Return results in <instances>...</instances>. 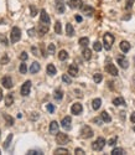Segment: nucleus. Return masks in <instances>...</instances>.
I'll return each instance as SVG.
<instances>
[{
	"instance_id": "09e8293b",
	"label": "nucleus",
	"mask_w": 135,
	"mask_h": 155,
	"mask_svg": "<svg viewBox=\"0 0 135 155\" xmlns=\"http://www.w3.org/2000/svg\"><path fill=\"white\" fill-rule=\"evenodd\" d=\"M74 153H76L77 155H83V154H84V150H82V149H79V148H77V149L74 150Z\"/></svg>"
},
{
	"instance_id": "4be33fe9",
	"label": "nucleus",
	"mask_w": 135,
	"mask_h": 155,
	"mask_svg": "<svg viewBox=\"0 0 135 155\" xmlns=\"http://www.w3.org/2000/svg\"><path fill=\"white\" fill-rule=\"evenodd\" d=\"M56 72H57V70H56V67L53 66L52 63L47 64V74H50V76H55Z\"/></svg>"
},
{
	"instance_id": "5fc2aeb1",
	"label": "nucleus",
	"mask_w": 135,
	"mask_h": 155,
	"mask_svg": "<svg viewBox=\"0 0 135 155\" xmlns=\"http://www.w3.org/2000/svg\"><path fill=\"white\" fill-rule=\"evenodd\" d=\"M76 20H77L78 22H81V21H82V18H81L79 15H76Z\"/></svg>"
},
{
	"instance_id": "423d86ee",
	"label": "nucleus",
	"mask_w": 135,
	"mask_h": 155,
	"mask_svg": "<svg viewBox=\"0 0 135 155\" xmlns=\"http://www.w3.org/2000/svg\"><path fill=\"white\" fill-rule=\"evenodd\" d=\"M30 89H31V81H26L22 86H21V89H20V92H21V96L26 97V96H29L30 93Z\"/></svg>"
},
{
	"instance_id": "b1692460",
	"label": "nucleus",
	"mask_w": 135,
	"mask_h": 155,
	"mask_svg": "<svg viewBox=\"0 0 135 155\" xmlns=\"http://www.w3.org/2000/svg\"><path fill=\"white\" fill-rule=\"evenodd\" d=\"M100 118H102V120H103V122H105V123H109V122L112 120L110 115L108 114V112H105V110L100 113Z\"/></svg>"
},
{
	"instance_id": "e433bc0d",
	"label": "nucleus",
	"mask_w": 135,
	"mask_h": 155,
	"mask_svg": "<svg viewBox=\"0 0 135 155\" xmlns=\"http://www.w3.org/2000/svg\"><path fill=\"white\" fill-rule=\"evenodd\" d=\"M55 31H56V34H61L62 32V28H61V22L60 21H56V24H55Z\"/></svg>"
},
{
	"instance_id": "bb28decb",
	"label": "nucleus",
	"mask_w": 135,
	"mask_h": 155,
	"mask_svg": "<svg viewBox=\"0 0 135 155\" xmlns=\"http://www.w3.org/2000/svg\"><path fill=\"white\" fill-rule=\"evenodd\" d=\"M66 34H67V36H73L74 35V29H73V26L71 24L66 25Z\"/></svg>"
},
{
	"instance_id": "3c124183",
	"label": "nucleus",
	"mask_w": 135,
	"mask_h": 155,
	"mask_svg": "<svg viewBox=\"0 0 135 155\" xmlns=\"http://www.w3.org/2000/svg\"><path fill=\"white\" fill-rule=\"evenodd\" d=\"M93 123H97L98 125H100V124H102V120H100L99 118H94V119H93Z\"/></svg>"
},
{
	"instance_id": "cd10ccee",
	"label": "nucleus",
	"mask_w": 135,
	"mask_h": 155,
	"mask_svg": "<svg viewBox=\"0 0 135 155\" xmlns=\"http://www.w3.org/2000/svg\"><path fill=\"white\" fill-rule=\"evenodd\" d=\"M3 117H4V119H5V122H6V125H12V124H14V118H12V117H10V115L9 114H6V113H4L3 114Z\"/></svg>"
},
{
	"instance_id": "39448f33",
	"label": "nucleus",
	"mask_w": 135,
	"mask_h": 155,
	"mask_svg": "<svg viewBox=\"0 0 135 155\" xmlns=\"http://www.w3.org/2000/svg\"><path fill=\"white\" fill-rule=\"evenodd\" d=\"M56 141H57V144H66V143H68L70 141V137L64 134V133H57L56 135Z\"/></svg>"
},
{
	"instance_id": "f3484780",
	"label": "nucleus",
	"mask_w": 135,
	"mask_h": 155,
	"mask_svg": "<svg viewBox=\"0 0 135 155\" xmlns=\"http://www.w3.org/2000/svg\"><path fill=\"white\" fill-rule=\"evenodd\" d=\"M118 63L120 64V67L121 68H128V66H129V62H128V60L125 58V57H118Z\"/></svg>"
},
{
	"instance_id": "49530a36",
	"label": "nucleus",
	"mask_w": 135,
	"mask_h": 155,
	"mask_svg": "<svg viewBox=\"0 0 135 155\" xmlns=\"http://www.w3.org/2000/svg\"><path fill=\"white\" fill-rule=\"evenodd\" d=\"M8 62H9V57H8V55H4L2 58V64H6Z\"/></svg>"
},
{
	"instance_id": "4d7b16f0",
	"label": "nucleus",
	"mask_w": 135,
	"mask_h": 155,
	"mask_svg": "<svg viewBox=\"0 0 135 155\" xmlns=\"http://www.w3.org/2000/svg\"><path fill=\"white\" fill-rule=\"evenodd\" d=\"M2 22H4V20H3V19H0V24H2Z\"/></svg>"
},
{
	"instance_id": "72a5a7b5",
	"label": "nucleus",
	"mask_w": 135,
	"mask_h": 155,
	"mask_svg": "<svg viewBox=\"0 0 135 155\" xmlns=\"http://www.w3.org/2000/svg\"><path fill=\"white\" fill-rule=\"evenodd\" d=\"M93 80H94V82H96V83H99L103 80V76L100 73H94L93 74Z\"/></svg>"
},
{
	"instance_id": "0eeeda50",
	"label": "nucleus",
	"mask_w": 135,
	"mask_h": 155,
	"mask_svg": "<svg viewBox=\"0 0 135 155\" xmlns=\"http://www.w3.org/2000/svg\"><path fill=\"white\" fill-rule=\"evenodd\" d=\"M105 71H107L108 73H110L112 76H118V70H117V67L114 66L112 62H108V63L105 64Z\"/></svg>"
},
{
	"instance_id": "603ef678",
	"label": "nucleus",
	"mask_w": 135,
	"mask_h": 155,
	"mask_svg": "<svg viewBox=\"0 0 135 155\" xmlns=\"http://www.w3.org/2000/svg\"><path fill=\"white\" fill-rule=\"evenodd\" d=\"M130 120H131L133 123H135V112L131 113V115H130Z\"/></svg>"
},
{
	"instance_id": "aec40b11",
	"label": "nucleus",
	"mask_w": 135,
	"mask_h": 155,
	"mask_svg": "<svg viewBox=\"0 0 135 155\" xmlns=\"http://www.w3.org/2000/svg\"><path fill=\"white\" fill-rule=\"evenodd\" d=\"M40 63L38 62H32L31 63V66H30V72L31 73H37L38 71H40Z\"/></svg>"
},
{
	"instance_id": "20e7f679",
	"label": "nucleus",
	"mask_w": 135,
	"mask_h": 155,
	"mask_svg": "<svg viewBox=\"0 0 135 155\" xmlns=\"http://www.w3.org/2000/svg\"><path fill=\"white\" fill-rule=\"evenodd\" d=\"M81 137H82L83 139L92 138V137H93V130H92V128L88 127V125H84V127L82 128V130H81Z\"/></svg>"
},
{
	"instance_id": "1a4fd4ad",
	"label": "nucleus",
	"mask_w": 135,
	"mask_h": 155,
	"mask_svg": "<svg viewBox=\"0 0 135 155\" xmlns=\"http://www.w3.org/2000/svg\"><path fill=\"white\" fill-rule=\"evenodd\" d=\"M81 10H82L83 15H87V16H92L93 12H94V10H93V8L91 5H83V6H81Z\"/></svg>"
},
{
	"instance_id": "473e14b6",
	"label": "nucleus",
	"mask_w": 135,
	"mask_h": 155,
	"mask_svg": "<svg viewBox=\"0 0 135 155\" xmlns=\"http://www.w3.org/2000/svg\"><path fill=\"white\" fill-rule=\"evenodd\" d=\"M55 154H56V155H60V154H64V155H67V154H70V151L67 150V149H64V148H58V149L55 150Z\"/></svg>"
},
{
	"instance_id": "f257e3e1",
	"label": "nucleus",
	"mask_w": 135,
	"mask_h": 155,
	"mask_svg": "<svg viewBox=\"0 0 135 155\" xmlns=\"http://www.w3.org/2000/svg\"><path fill=\"white\" fill-rule=\"evenodd\" d=\"M113 42H114V36H113L112 34H109V32L104 34V36H103V45H104V48L109 51V50L112 48Z\"/></svg>"
},
{
	"instance_id": "4468645a",
	"label": "nucleus",
	"mask_w": 135,
	"mask_h": 155,
	"mask_svg": "<svg viewBox=\"0 0 135 155\" xmlns=\"http://www.w3.org/2000/svg\"><path fill=\"white\" fill-rule=\"evenodd\" d=\"M56 2V10L57 12H60V14H62V12H64V2L63 0H55Z\"/></svg>"
},
{
	"instance_id": "37998d69",
	"label": "nucleus",
	"mask_w": 135,
	"mask_h": 155,
	"mask_svg": "<svg viewBox=\"0 0 135 155\" xmlns=\"http://www.w3.org/2000/svg\"><path fill=\"white\" fill-rule=\"evenodd\" d=\"M30 11H31V16H36V14H37V10H36L35 5H31V6H30Z\"/></svg>"
},
{
	"instance_id": "6ab92c4d",
	"label": "nucleus",
	"mask_w": 135,
	"mask_h": 155,
	"mask_svg": "<svg viewBox=\"0 0 135 155\" xmlns=\"http://www.w3.org/2000/svg\"><path fill=\"white\" fill-rule=\"evenodd\" d=\"M57 132H58V123H57L56 120H53V122H51V124H50V133L55 134V133H57Z\"/></svg>"
},
{
	"instance_id": "79ce46f5",
	"label": "nucleus",
	"mask_w": 135,
	"mask_h": 155,
	"mask_svg": "<svg viewBox=\"0 0 135 155\" xmlns=\"http://www.w3.org/2000/svg\"><path fill=\"white\" fill-rule=\"evenodd\" d=\"M117 140H118V138H117V137H113L112 139H109V141H108V145H110V147L115 145V143H117Z\"/></svg>"
},
{
	"instance_id": "f704fd0d",
	"label": "nucleus",
	"mask_w": 135,
	"mask_h": 155,
	"mask_svg": "<svg viewBox=\"0 0 135 155\" xmlns=\"http://www.w3.org/2000/svg\"><path fill=\"white\" fill-rule=\"evenodd\" d=\"M55 51H56V46L53 45V44H50L48 47H47V52L50 55H53V54H55Z\"/></svg>"
},
{
	"instance_id": "ddd939ff",
	"label": "nucleus",
	"mask_w": 135,
	"mask_h": 155,
	"mask_svg": "<svg viewBox=\"0 0 135 155\" xmlns=\"http://www.w3.org/2000/svg\"><path fill=\"white\" fill-rule=\"evenodd\" d=\"M68 74L72 76V77L78 76V67H77V64H74V63L70 64V67H68Z\"/></svg>"
},
{
	"instance_id": "dca6fc26",
	"label": "nucleus",
	"mask_w": 135,
	"mask_h": 155,
	"mask_svg": "<svg viewBox=\"0 0 135 155\" xmlns=\"http://www.w3.org/2000/svg\"><path fill=\"white\" fill-rule=\"evenodd\" d=\"M3 84H4V87L8 88V89H10V88L12 87V81H11V77H10V76H5V77H4V78H3Z\"/></svg>"
},
{
	"instance_id": "9b49d317",
	"label": "nucleus",
	"mask_w": 135,
	"mask_h": 155,
	"mask_svg": "<svg viewBox=\"0 0 135 155\" xmlns=\"http://www.w3.org/2000/svg\"><path fill=\"white\" fill-rule=\"evenodd\" d=\"M71 117H64L63 119H62V122H61V125H62V128L63 129H66V130H70L71 129Z\"/></svg>"
},
{
	"instance_id": "412c9836",
	"label": "nucleus",
	"mask_w": 135,
	"mask_h": 155,
	"mask_svg": "<svg viewBox=\"0 0 135 155\" xmlns=\"http://www.w3.org/2000/svg\"><path fill=\"white\" fill-rule=\"evenodd\" d=\"M100 104H102L100 98H96V99H93V102H92V107H93L94 110L99 109V108H100Z\"/></svg>"
},
{
	"instance_id": "c756f323",
	"label": "nucleus",
	"mask_w": 135,
	"mask_h": 155,
	"mask_svg": "<svg viewBox=\"0 0 135 155\" xmlns=\"http://www.w3.org/2000/svg\"><path fill=\"white\" fill-rule=\"evenodd\" d=\"M58 58H60L61 61H64V60H67V58H68V54H67V51H64V50H61L60 52H58Z\"/></svg>"
},
{
	"instance_id": "13d9d810",
	"label": "nucleus",
	"mask_w": 135,
	"mask_h": 155,
	"mask_svg": "<svg viewBox=\"0 0 135 155\" xmlns=\"http://www.w3.org/2000/svg\"><path fill=\"white\" fill-rule=\"evenodd\" d=\"M134 132H135V127H134Z\"/></svg>"
},
{
	"instance_id": "a211bd4d",
	"label": "nucleus",
	"mask_w": 135,
	"mask_h": 155,
	"mask_svg": "<svg viewBox=\"0 0 135 155\" xmlns=\"http://www.w3.org/2000/svg\"><path fill=\"white\" fill-rule=\"evenodd\" d=\"M119 47H120V50L125 54V52H128V51L130 50V44H129L128 41H121L120 45H119Z\"/></svg>"
},
{
	"instance_id": "6e6d98bb",
	"label": "nucleus",
	"mask_w": 135,
	"mask_h": 155,
	"mask_svg": "<svg viewBox=\"0 0 135 155\" xmlns=\"http://www.w3.org/2000/svg\"><path fill=\"white\" fill-rule=\"evenodd\" d=\"M2 98H3V91L0 89V99H2Z\"/></svg>"
},
{
	"instance_id": "7c9ffc66",
	"label": "nucleus",
	"mask_w": 135,
	"mask_h": 155,
	"mask_svg": "<svg viewBox=\"0 0 135 155\" xmlns=\"http://www.w3.org/2000/svg\"><path fill=\"white\" fill-rule=\"evenodd\" d=\"M88 44H89V38H88V37H81V38H79V45H81V46L87 47Z\"/></svg>"
},
{
	"instance_id": "a19ab883",
	"label": "nucleus",
	"mask_w": 135,
	"mask_h": 155,
	"mask_svg": "<svg viewBox=\"0 0 135 155\" xmlns=\"http://www.w3.org/2000/svg\"><path fill=\"white\" fill-rule=\"evenodd\" d=\"M19 70H20V72H21L22 74H25V73H26V71H28V67H26V64H25V63H21Z\"/></svg>"
},
{
	"instance_id": "a18cd8bd",
	"label": "nucleus",
	"mask_w": 135,
	"mask_h": 155,
	"mask_svg": "<svg viewBox=\"0 0 135 155\" xmlns=\"http://www.w3.org/2000/svg\"><path fill=\"white\" fill-rule=\"evenodd\" d=\"M134 4V0H127V5H125V9H131Z\"/></svg>"
},
{
	"instance_id": "a878e982",
	"label": "nucleus",
	"mask_w": 135,
	"mask_h": 155,
	"mask_svg": "<svg viewBox=\"0 0 135 155\" xmlns=\"http://www.w3.org/2000/svg\"><path fill=\"white\" fill-rule=\"evenodd\" d=\"M113 104L114 106H124L125 101H124V98H121V97H117V98L113 99Z\"/></svg>"
},
{
	"instance_id": "ea45409f",
	"label": "nucleus",
	"mask_w": 135,
	"mask_h": 155,
	"mask_svg": "<svg viewBox=\"0 0 135 155\" xmlns=\"http://www.w3.org/2000/svg\"><path fill=\"white\" fill-rule=\"evenodd\" d=\"M93 48L96 50V51H100V50H102L100 42H99V41H96V42H94V45H93Z\"/></svg>"
},
{
	"instance_id": "6e6552de",
	"label": "nucleus",
	"mask_w": 135,
	"mask_h": 155,
	"mask_svg": "<svg viewBox=\"0 0 135 155\" xmlns=\"http://www.w3.org/2000/svg\"><path fill=\"white\" fill-rule=\"evenodd\" d=\"M82 110H83V107H82L81 103H74V104L72 106V108H71V112L74 115H79L81 113H82Z\"/></svg>"
},
{
	"instance_id": "5701e85b",
	"label": "nucleus",
	"mask_w": 135,
	"mask_h": 155,
	"mask_svg": "<svg viewBox=\"0 0 135 155\" xmlns=\"http://www.w3.org/2000/svg\"><path fill=\"white\" fill-rule=\"evenodd\" d=\"M53 98H55L56 101H61L63 98V92L61 91L60 88H57L55 92H53Z\"/></svg>"
},
{
	"instance_id": "9d476101",
	"label": "nucleus",
	"mask_w": 135,
	"mask_h": 155,
	"mask_svg": "<svg viewBox=\"0 0 135 155\" xmlns=\"http://www.w3.org/2000/svg\"><path fill=\"white\" fill-rule=\"evenodd\" d=\"M37 31H38V35H40V36H44L45 34H47V32H48V25H46V24H41V22H40L38 28H37Z\"/></svg>"
},
{
	"instance_id": "de8ad7c7",
	"label": "nucleus",
	"mask_w": 135,
	"mask_h": 155,
	"mask_svg": "<svg viewBox=\"0 0 135 155\" xmlns=\"http://www.w3.org/2000/svg\"><path fill=\"white\" fill-rule=\"evenodd\" d=\"M28 57H29V56H28V54H26L25 51H24V52H21V55H20V58H21L22 61H26V60H28Z\"/></svg>"
},
{
	"instance_id": "2f4dec72",
	"label": "nucleus",
	"mask_w": 135,
	"mask_h": 155,
	"mask_svg": "<svg viewBox=\"0 0 135 155\" xmlns=\"http://www.w3.org/2000/svg\"><path fill=\"white\" fill-rule=\"evenodd\" d=\"M112 154L113 155H123V154H125V151H124V149H121V148H115V149L112 150Z\"/></svg>"
},
{
	"instance_id": "58836bf2",
	"label": "nucleus",
	"mask_w": 135,
	"mask_h": 155,
	"mask_svg": "<svg viewBox=\"0 0 135 155\" xmlns=\"http://www.w3.org/2000/svg\"><path fill=\"white\" fill-rule=\"evenodd\" d=\"M40 54H41L44 57H47V54H46V51H45V47H44V44H40Z\"/></svg>"
},
{
	"instance_id": "2eb2a0df",
	"label": "nucleus",
	"mask_w": 135,
	"mask_h": 155,
	"mask_svg": "<svg viewBox=\"0 0 135 155\" xmlns=\"http://www.w3.org/2000/svg\"><path fill=\"white\" fill-rule=\"evenodd\" d=\"M68 5L71 9H78L82 5V0H68Z\"/></svg>"
},
{
	"instance_id": "864d4df0",
	"label": "nucleus",
	"mask_w": 135,
	"mask_h": 155,
	"mask_svg": "<svg viewBox=\"0 0 135 155\" xmlns=\"http://www.w3.org/2000/svg\"><path fill=\"white\" fill-rule=\"evenodd\" d=\"M28 34H29V36H34V35H35V29L29 30V31H28Z\"/></svg>"
},
{
	"instance_id": "393cba45",
	"label": "nucleus",
	"mask_w": 135,
	"mask_h": 155,
	"mask_svg": "<svg viewBox=\"0 0 135 155\" xmlns=\"http://www.w3.org/2000/svg\"><path fill=\"white\" fill-rule=\"evenodd\" d=\"M83 58L84 60H87V61H89L91 58H92V51L89 50V48H87V47H84V50H83Z\"/></svg>"
},
{
	"instance_id": "f8f14e48",
	"label": "nucleus",
	"mask_w": 135,
	"mask_h": 155,
	"mask_svg": "<svg viewBox=\"0 0 135 155\" xmlns=\"http://www.w3.org/2000/svg\"><path fill=\"white\" fill-rule=\"evenodd\" d=\"M50 16L47 15L46 10H41V18H40V22L41 24H46V25H50Z\"/></svg>"
},
{
	"instance_id": "4c0bfd02",
	"label": "nucleus",
	"mask_w": 135,
	"mask_h": 155,
	"mask_svg": "<svg viewBox=\"0 0 135 155\" xmlns=\"http://www.w3.org/2000/svg\"><path fill=\"white\" fill-rule=\"evenodd\" d=\"M62 81H63L64 83H67V84H71V77H70L68 74H63V76H62Z\"/></svg>"
},
{
	"instance_id": "f03ea898",
	"label": "nucleus",
	"mask_w": 135,
	"mask_h": 155,
	"mask_svg": "<svg viewBox=\"0 0 135 155\" xmlns=\"http://www.w3.org/2000/svg\"><path fill=\"white\" fill-rule=\"evenodd\" d=\"M20 38H21V30L18 26H14L11 29V34H10V41H11V44L18 42Z\"/></svg>"
},
{
	"instance_id": "8fccbe9b",
	"label": "nucleus",
	"mask_w": 135,
	"mask_h": 155,
	"mask_svg": "<svg viewBox=\"0 0 135 155\" xmlns=\"http://www.w3.org/2000/svg\"><path fill=\"white\" fill-rule=\"evenodd\" d=\"M47 110L50 113H53V112H55V107H53L52 104H47Z\"/></svg>"
},
{
	"instance_id": "c03bdc74",
	"label": "nucleus",
	"mask_w": 135,
	"mask_h": 155,
	"mask_svg": "<svg viewBox=\"0 0 135 155\" xmlns=\"http://www.w3.org/2000/svg\"><path fill=\"white\" fill-rule=\"evenodd\" d=\"M28 154H32V155H41L42 154V151L41 150H29V153Z\"/></svg>"
},
{
	"instance_id": "7ed1b4c3",
	"label": "nucleus",
	"mask_w": 135,
	"mask_h": 155,
	"mask_svg": "<svg viewBox=\"0 0 135 155\" xmlns=\"http://www.w3.org/2000/svg\"><path fill=\"white\" fill-rule=\"evenodd\" d=\"M104 145H105V139H104V138H98V139L92 144V149L96 150V151H100V150H103Z\"/></svg>"
},
{
	"instance_id": "c85d7f7f",
	"label": "nucleus",
	"mask_w": 135,
	"mask_h": 155,
	"mask_svg": "<svg viewBox=\"0 0 135 155\" xmlns=\"http://www.w3.org/2000/svg\"><path fill=\"white\" fill-rule=\"evenodd\" d=\"M12 103H14V97H12V94L10 93V94H8V96L5 97V106H6V107H10Z\"/></svg>"
},
{
	"instance_id": "c9c22d12",
	"label": "nucleus",
	"mask_w": 135,
	"mask_h": 155,
	"mask_svg": "<svg viewBox=\"0 0 135 155\" xmlns=\"http://www.w3.org/2000/svg\"><path fill=\"white\" fill-rule=\"evenodd\" d=\"M11 139H12V134H9V135H8V138H6V140L4 141V149H8V148H9Z\"/></svg>"
}]
</instances>
